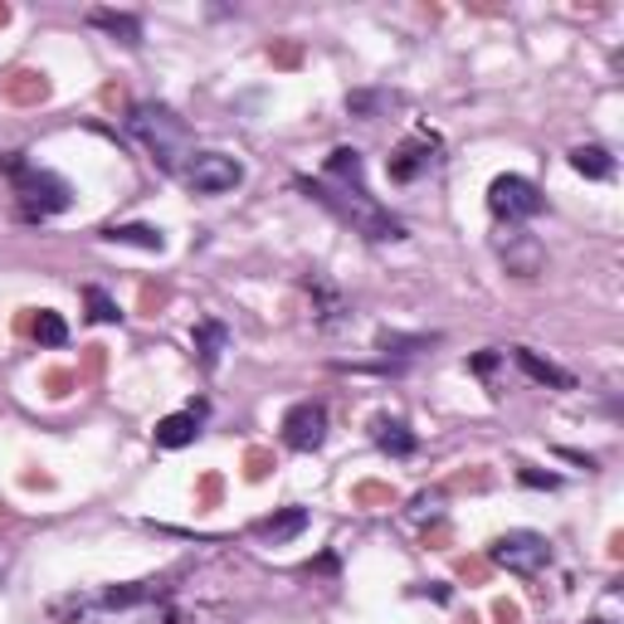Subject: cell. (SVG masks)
Listing matches in <instances>:
<instances>
[{
    "instance_id": "5b68a950",
    "label": "cell",
    "mask_w": 624,
    "mask_h": 624,
    "mask_svg": "<svg viewBox=\"0 0 624 624\" xmlns=\"http://www.w3.org/2000/svg\"><path fill=\"white\" fill-rule=\"evenodd\" d=\"M488 556L503 571H513V576H537V571L551 566V542L542 532H503L488 547Z\"/></svg>"
},
{
    "instance_id": "9a60e30c",
    "label": "cell",
    "mask_w": 624,
    "mask_h": 624,
    "mask_svg": "<svg viewBox=\"0 0 624 624\" xmlns=\"http://www.w3.org/2000/svg\"><path fill=\"white\" fill-rule=\"evenodd\" d=\"M376 449L391 454V459H410V454L420 449V440L410 434V424H400V420H376Z\"/></svg>"
},
{
    "instance_id": "ffe728a7",
    "label": "cell",
    "mask_w": 624,
    "mask_h": 624,
    "mask_svg": "<svg viewBox=\"0 0 624 624\" xmlns=\"http://www.w3.org/2000/svg\"><path fill=\"white\" fill-rule=\"evenodd\" d=\"M35 341H39V347H64V341H69L64 317H59V312H49V308H39V317H35Z\"/></svg>"
},
{
    "instance_id": "cb8c5ba5",
    "label": "cell",
    "mask_w": 624,
    "mask_h": 624,
    "mask_svg": "<svg viewBox=\"0 0 624 624\" xmlns=\"http://www.w3.org/2000/svg\"><path fill=\"white\" fill-rule=\"evenodd\" d=\"M493 361H497V351H483V357H473V371H493Z\"/></svg>"
},
{
    "instance_id": "e0dca14e",
    "label": "cell",
    "mask_w": 624,
    "mask_h": 624,
    "mask_svg": "<svg viewBox=\"0 0 624 624\" xmlns=\"http://www.w3.org/2000/svg\"><path fill=\"white\" fill-rule=\"evenodd\" d=\"M571 166H576L580 176H590V181H610V176H615V156L605 147H576L571 152Z\"/></svg>"
},
{
    "instance_id": "52a82bcc",
    "label": "cell",
    "mask_w": 624,
    "mask_h": 624,
    "mask_svg": "<svg viewBox=\"0 0 624 624\" xmlns=\"http://www.w3.org/2000/svg\"><path fill=\"white\" fill-rule=\"evenodd\" d=\"M181 176L195 195H225L244 181V166H239L230 152H195Z\"/></svg>"
},
{
    "instance_id": "2e32d148",
    "label": "cell",
    "mask_w": 624,
    "mask_h": 624,
    "mask_svg": "<svg viewBox=\"0 0 624 624\" xmlns=\"http://www.w3.org/2000/svg\"><path fill=\"white\" fill-rule=\"evenodd\" d=\"M93 25L108 29L112 39H122V45H142V20L137 15H118V10H93Z\"/></svg>"
},
{
    "instance_id": "8fae6325",
    "label": "cell",
    "mask_w": 624,
    "mask_h": 624,
    "mask_svg": "<svg viewBox=\"0 0 624 624\" xmlns=\"http://www.w3.org/2000/svg\"><path fill=\"white\" fill-rule=\"evenodd\" d=\"M191 341H195V361H201L205 371H215V367H220V351L230 347V327L215 322V317H205V322H195Z\"/></svg>"
},
{
    "instance_id": "9c48e42d",
    "label": "cell",
    "mask_w": 624,
    "mask_h": 624,
    "mask_svg": "<svg viewBox=\"0 0 624 624\" xmlns=\"http://www.w3.org/2000/svg\"><path fill=\"white\" fill-rule=\"evenodd\" d=\"M440 142L434 137H410V142H400V152L391 156V181H400V185H410V181H420L424 171H430L434 161H440Z\"/></svg>"
},
{
    "instance_id": "7a4b0ae2",
    "label": "cell",
    "mask_w": 624,
    "mask_h": 624,
    "mask_svg": "<svg viewBox=\"0 0 624 624\" xmlns=\"http://www.w3.org/2000/svg\"><path fill=\"white\" fill-rule=\"evenodd\" d=\"M79 624H176V615L166 590L142 580V586H112L103 596H83Z\"/></svg>"
},
{
    "instance_id": "5bb4252c",
    "label": "cell",
    "mask_w": 624,
    "mask_h": 624,
    "mask_svg": "<svg viewBox=\"0 0 624 624\" xmlns=\"http://www.w3.org/2000/svg\"><path fill=\"white\" fill-rule=\"evenodd\" d=\"M513 361L527 371V376L537 381V386H556V391H571V386H576V381H571L566 371H561V367H551V361H542L532 347H513Z\"/></svg>"
},
{
    "instance_id": "7c38bea8",
    "label": "cell",
    "mask_w": 624,
    "mask_h": 624,
    "mask_svg": "<svg viewBox=\"0 0 624 624\" xmlns=\"http://www.w3.org/2000/svg\"><path fill=\"white\" fill-rule=\"evenodd\" d=\"M503 259H507V274H517V278H532L537 268H542V244H537L532 235H507L503 239Z\"/></svg>"
},
{
    "instance_id": "7402d4cb",
    "label": "cell",
    "mask_w": 624,
    "mask_h": 624,
    "mask_svg": "<svg viewBox=\"0 0 624 624\" xmlns=\"http://www.w3.org/2000/svg\"><path fill=\"white\" fill-rule=\"evenodd\" d=\"M381 103H386V98H381V93H351V98H347V108H351V112H376Z\"/></svg>"
},
{
    "instance_id": "44dd1931",
    "label": "cell",
    "mask_w": 624,
    "mask_h": 624,
    "mask_svg": "<svg viewBox=\"0 0 624 624\" xmlns=\"http://www.w3.org/2000/svg\"><path fill=\"white\" fill-rule=\"evenodd\" d=\"M83 298H88V308H93V322H118L122 317L118 303H112L103 288H83Z\"/></svg>"
},
{
    "instance_id": "d6986e66",
    "label": "cell",
    "mask_w": 624,
    "mask_h": 624,
    "mask_svg": "<svg viewBox=\"0 0 624 624\" xmlns=\"http://www.w3.org/2000/svg\"><path fill=\"white\" fill-rule=\"evenodd\" d=\"M440 337H400V332H381L376 347L386 351V357H415V351H430Z\"/></svg>"
},
{
    "instance_id": "ba28073f",
    "label": "cell",
    "mask_w": 624,
    "mask_h": 624,
    "mask_svg": "<svg viewBox=\"0 0 624 624\" xmlns=\"http://www.w3.org/2000/svg\"><path fill=\"white\" fill-rule=\"evenodd\" d=\"M322 440H327V410L317 400H298L284 415V444L298 454H312V449H322Z\"/></svg>"
},
{
    "instance_id": "603a6c76",
    "label": "cell",
    "mask_w": 624,
    "mask_h": 624,
    "mask_svg": "<svg viewBox=\"0 0 624 624\" xmlns=\"http://www.w3.org/2000/svg\"><path fill=\"white\" fill-rule=\"evenodd\" d=\"M523 483H527V488H556L561 478H556V473H542V468H523Z\"/></svg>"
},
{
    "instance_id": "30bf717a",
    "label": "cell",
    "mask_w": 624,
    "mask_h": 624,
    "mask_svg": "<svg viewBox=\"0 0 624 624\" xmlns=\"http://www.w3.org/2000/svg\"><path fill=\"white\" fill-rule=\"evenodd\" d=\"M201 420H205V400H195L191 410L166 415V420L156 424V444H161V449H185V444H195V434H201Z\"/></svg>"
},
{
    "instance_id": "277c9868",
    "label": "cell",
    "mask_w": 624,
    "mask_h": 624,
    "mask_svg": "<svg viewBox=\"0 0 624 624\" xmlns=\"http://www.w3.org/2000/svg\"><path fill=\"white\" fill-rule=\"evenodd\" d=\"M0 171H5L10 185H15L20 215H25V220H49V215H59V211H69V205H74V191H69L64 176H55V171H45V166L25 161L20 152L0 156Z\"/></svg>"
},
{
    "instance_id": "d4e9b609",
    "label": "cell",
    "mask_w": 624,
    "mask_h": 624,
    "mask_svg": "<svg viewBox=\"0 0 624 624\" xmlns=\"http://www.w3.org/2000/svg\"><path fill=\"white\" fill-rule=\"evenodd\" d=\"M586 624H610V620H605V615H596V620H586Z\"/></svg>"
},
{
    "instance_id": "ac0fdd59",
    "label": "cell",
    "mask_w": 624,
    "mask_h": 624,
    "mask_svg": "<svg viewBox=\"0 0 624 624\" xmlns=\"http://www.w3.org/2000/svg\"><path fill=\"white\" fill-rule=\"evenodd\" d=\"M103 239H112V244H137V249H152V254H161L166 249V235L152 230V225H112Z\"/></svg>"
},
{
    "instance_id": "4fadbf2b",
    "label": "cell",
    "mask_w": 624,
    "mask_h": 624,
    "mask_svg": "<svg viewBox=\"0 0 624 624\" xmlns=\"http://www.w3.org/2000/svg\"><path fill=\"white\" fill-rule=\"evenodd\" d=\"M308 527V507H284V513L264 517V523H254V537H264V542H293L298 532Z\"/></svg>"
},
{
    "instance_id": "8992f818",
    "label": "cell",
    "mask_w": 624,
    "mask_h": 624,
    "mask_svg": "<svg viewBox=\"0 0 624 624\" xmlns=\"http://www.w3.org/2000/svg\"><path fill=\"white\" fill-rule=\"evenodd\" d=\"M542 205H547L542 191H537L527 176H497V181L488 185V211L507 225H523V220H532V215H542Z\"/></svg>"
},
{
    "instance_id": "3957f363",
    "label": "cell",
    "mask_w": 624,
    "mask_h": 624,
    "mask_svg": "<svg viewBox=\"0 0 624 624\" xmlns=\"http://www.w3.org/2000/svg\"><path fill=\"white\" fill-rule=\"evenodd\" d=\"M128 132L152 152V161L161 166V171H185V161L195 156L191 128H185L166 103H137L128 118Z\"/></svg>"
},
{
    "instance_id": "6da1fadb",
    "label": "cell",
    "mask_w": 624,
    "mask_h": 624,
    "mask_svg": "<svg viewBox=\"0 0 624 624\" xmlns=\"http://www.w3.org/2000/svg\"><path fill=\"white\" fill-rule=\"evenodd\" d=\"M298 185L312 195L317 205H327L337 220H347L351 230H361L367 239H405V225L395 220L391 211H381L367 195V181H361V152L357 147H337L327 156L317 181L298 176Z\"/></svg>"
}]
</instances>
